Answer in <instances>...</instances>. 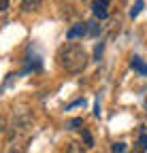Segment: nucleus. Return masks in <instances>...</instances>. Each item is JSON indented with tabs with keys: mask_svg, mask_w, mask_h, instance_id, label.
I'll return each mask as SVG.
<instances>
[{
	"mask_svg": "<svg viewBox=\"0 0 147 153\" xmlns=\"http://www.w3.org/2000/svg\"><path fill=\"white\" fill-rule=\"evenodd\" d=\"M100 53H102V43H98V45H96V49H94V57H96V60L100 57Z\"/></svg>",
	"mask_w": 147,
	"mask_h": 153,
	"instance_id": "14",
	"label": "nucleus"
},
{
	"mask_svg": "<svg viewBox=\"0 0 147 153\" xmlns=\"http://www.w3.org/2000/svg\"><path fill=\"white\" fill-rule=\"evenodd\" d=\"M4 128H7V121H4L2 115H0V132H4Z\"/></svg>",
	"mask_w": 147,
	"mask_h": 153,
	"instance_id": "16",
	"label": "nucleus"
},
{
	"mask_svg": "<svg viewBox=\"0 0 147 153\" xmlns=\"http://www.w3.org/2000/svg\"><path fill=\"white\" fill-rule=\"evenodd\" d=\"M9 9V2L7 0H0V11H7Z\"/></svg>",
	"mask_w": 147,
	"mask_h": 153,
	"instance_id": "17",
	"label": "nucleus"
},
{
	"mask_svg": "<svg viewBox=\"0 0 147 153\" xmlns=\"http://www.w3.org/2000/svg\"><path fill=\"white\" fill-rule=\"evenodd\" d=\"M92 11H94V15L98 17V19H107V15H109V2H92Z\"/></svg>",
	"mask_w": 147,
	"mask_h": 153,
	"instance_id": "3",
	"label": "nucleus"
},
{
	"mask_svg": "<svg viewBox=\"0 0 147 153\" xmlns=\"http://www.w3.org/2000/svg\"><path fill=\"white\" fill-rule=\"evenodd\" d=\"M87 34V24L85 22H79V24H75L68 32H66V38L68 41H72V38H81V36H85Z\"/></svg>",
	"mask_w": 147,
	"mask_h": 153,
	"instance_id": "2",
	"label": "nucleus"
},
{
	"mask_svg": "<svg viewBox=\"0 0 147 153\" xmlns=\"http://www.w3.org/2000/svg\"><path fill=\"white\" fill-rule=\"evenodd\" d=\"M143 7H145V2H141V0H139V2H134V7L130 9V17L134 19V17H137V15L141 13V9H143Z\"/></svg>",
	"mask_w": 147,
	"mask_h": 153,
	"instance_id": "10",
	"label": "nucleus"
},
{
	"mask_svg": "<svg viewBox=\"0 0 147 153\" xmlns=\"http://www.w3.org/2000/svg\"><path fill=\"white\" fill-rule=\"evenodd\" d=\"M58 60H60V66L66 70V72H81L85 66H87V53L81 45H75V43H68L60 49L58 53Z\"/></svg>",
	"mask_w": 147,
	"mask_h": 153,
	"instance_id": "1",
	"label": "nucleus"
},
{
	"mask_svg": "<svg viewBox=\"0 0 147 153\" xmlns=\"http://www.w3.org/2000/svg\"><path fill=\"white\" fill-rule=\"evenodd\" d=\"M81 104H85V100H83V98H79V100H75V102H70L66 108H72V106H81Z\"/></svg>",
	"mask_w": 147,
	"mask_h": 153,
	"instance_id": "13",
	"label": "nucleus"
},
{
	"mask_svg": "<svg viewBox=\"0 0 147 153\" xmlns=\"http://www.w3.org/2000/svg\"><path fill=\"white\" fill-rule=\"evenodd\" d=\"M66 153H85L83 151V145H79V143H68V147H66Z\"/></svg>",
	"mask_w": 147,
	"mask_h": 153,
	"instance_id": "7",
	"label": "nucleus"
},
{
	"mask_svg": "<svg viewBox=\"0 0 147 153\" xmlns=\"http://www.w3.org/2000/svg\"><path fill=\"white\" fill-rule=\"evenodd\" d=\"M113 153H126V143H115L113 145Z\"/></svg>",
	"mask_w": 147,
	"mask_h": 153,
	"instance_id": "12",
	"label": "nucleus"
},
{
	"mask_svg": "<svg viewBox=\"0 0 147 153\" xmlns=\"http://www.w3.org/2000/svg\"><path fill=\"white\" fill-rule=\"evenodd\" d=\"M79 128H83V119H79V117L70 119V121L66 123V130H79Z\"/></svg>",
	"mask_w": 147,
	"mask_h": 153,
	"instance_id": "8",
	"label": "nucleus"
},
{
	"mask_svg": "<svg viewBox=\"0 0 147 153\" xmlns=\"http://www.w3.org/2000/svg\"><path fill=\"white\" fill-rule=\"evenodd\" d=\"M81 136H83V143H85V147H94V138H92V134H90V130H85V128H83V132H81Z\"/></svg>",
	"mask_w": 147,
	"mask_h": 153,
	"instance_id": "9",
	"label": "nucleus"
},
{
	"mask_svg": "<svg viewBox=\"0 0 147 153\" xmlns=\"http://www.w3.org/2000/svg\"><path fill=\"white\" fill-rule=\"evenodd\" d=\"M145 104H147V102H145Z\"/></svg>",
	"mask_w": 147,
	"mask_h": 153,
	"instance_id": "18",
	"label": "nucleus"
},
{
	"mask_svg": "<svg viewBox=\"0 0 147 153\" xmlns=\"http://www.w3.org/2000/svg\"><path fill=\"white\" fill-rule=\"evenodd\" d=\"M94 115H96V117H100V102H98V98H96V102H94Z\"/></svg>",
	"mask_w": 147,
	"mask_h": 153,
	"instance_id": "15",
	"label": "nucleus"
},
{
	"mask_svg": "<svg viewBox=\"0 0 147 153\" xmlns=\"http://www.w3.org/2000/svg\"><path fill=\"white\" fill-rule=\"evenodd\" d=\"M100 32H102V26L98 22H87V34L90 36H98Z\"/></svg>",
	"mask_w": 147,
	"mask_h": 153,
	"instance_id": "5",
	"label": "nucleus"
},
{
	"mask_svg": "<svg viewBox=\"0 0 147 153\" xmlns=\"http://www.w3.org/2000/svg\"><path fill=\"white\" fill-rule=\"evenodd\" d=\"M130 64H132V68H134L137 72H141L143 76H147V64H145V62L141 60V57H137V55H134V57H132V62H130Z\"/></svg>",
	"mask_w": 147,
	"mask_h": 153,
	"instance_id": "4",
	"label": "nucleus"
},
{
	"mask_svg": "<svg viewBox=\"0 0 147 153\" xmlns=\"http://www.w3.org/2000/svg\"><path fill=\"white\" fill-rule=\"evenodd\" d=\"M139 145H141L143 149H147V132H145V128L141 130V136H139Z\"/></svg>",
	"mask_w": 147,
	"mask_h": 153,
	"instance_id": "11",
	"label": "nucleus"
},
{
	"mask_svg": "<svg viewBox=\"0 0 147 153\" xmlns=\"http://www.w3.org/2000/svg\"><path fill=\"white\" fill-rule=\"evenodd\" d=\"M39 7H41L39 0H24V2H22L24 11H39Z\"/></svg>",
	"mask_w": 147,
	"mask_h": 153,
	"instance_id": "6",
	"label": "nucleus"
}]
</instances>
